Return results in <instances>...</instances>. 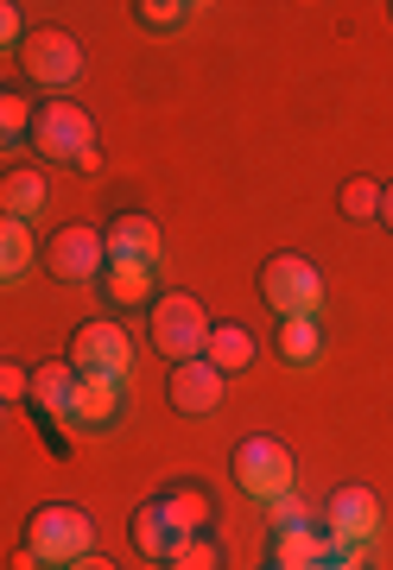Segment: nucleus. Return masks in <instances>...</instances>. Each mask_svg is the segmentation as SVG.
<instances>
[{
    "label": "nucleus",
    "mask_w": 393,
    "mask_h": 570,
    "mask_svg": "<svg viewBox=\"0 0 393 570\" xmlns=\"http://www.w3.org/2000/svg\"><path fill=\"white\" fill-rule=\"evenodd\" d=\"M45 570H70L77 558L96 551V520H89L77 501H45V508L26 513V539H20Z\"/></svg>",
    "instance_id": "obj_1"
},
{
    "label": "nucleus",
    "mask_w": 393,
    "mask_h": 570,
    "mask_svg": "<svg viewBox=\"0 0 393 570\" xmlns=\"http://www.w3.org/2000/svg\"><path fill=\"white\" fill-rule=\"evenodd\" d=\"M228 475H235V489L248 494L254 508H267V501L298 489V456L279 438H267V431H248L242 444L228 450Z\"/></svg>",
    "instance_id": "obj_2"
},
{
    "label": "nucleus",
    "mask_w": 393,
    "mask_h": 570,
    "mask_svg": "<svg viewBox=\"0 0 393 570\" xmlns=\"http://www.w3.org/2000/svg\"><path fill=\"white\" fill-rule=\"evenodd\" d=\"M32 153H39L45 165H77L96 146V115H89L83 102H70V96H45L39 108H32Z\"/></svg>",
    "instance_id": "obj_3"
},
{
    "label": "nucleus",
    "mask_w": 393,
    "mask_h": 570,
    "mask_svg": "<svg viewBox=\"0 0 393 570\" xmlns=\"http://www.w3.org/2000/svg\"><path fill=\"white\" fill-rule=\"evenodd\" d=\"M209 317L190 292H159L153 298V311H146V336H153V348L166 355V362H197L209 343Z\"/></svg>",
    "instance_id": "obj_4"
},
{
    "label": "nucleus",
    "mask_w": 393,
    "mask_h": 570,
    "mask_svg": "<svg viewBox=\"0 0 393 570\" xmlns=\"http://www.w3.org/2000/svg\"><path fill=\"white\" fill-rule=\"evenodd\" d=\"M63 362L77 367L83 381H127L134 367V336H127L115 317H83L63 343Z\"/></svg>",
    "instance_id": "obj_5"
},
{
    "label": "nucleus",
    "mask_w": 393,
    "mask_h": 570,
    "mask_svg": "<svg viewBox=\"0 0 393 570\" xmlns=\"http://www.w3.org/2000/svg\"><path fill=\"white\" fill-rule=\"evenodd\" d=\"M261 305L273 317H317L324 311V273L305 254H273L261 266Z\"/></svg>",
    "instance_id": "obj_6"
},
{
    "label": "nucleus",
    "mask_w": 393,
    "mask_h": 570,
    "mask_svg": "<svg viewBox=\"0 0 393 570\" xmlns=\"http://www.w3.org/2000/svg\"><path fill=\"white\" fill-rule=\"evenodd\" d=\"M20 70H26V82H39L45 96H63L70 82L83 77V45L70 39L63 26H32L20 39Z\"/></svg>",
    "instance_id": "obj_7"
},
{
    "label": "nucleus",
    "mask_w": 393,
    "mask_h": 570,
    "mask_svg": "<svg viewBox=\"0 0 393 570\" xmlns=\"http://www.w3.org/2000/svg\"><path fill=\"white\" fill-rule=\"evenodd\" d=\"M102 266H108V247L96 223H63L45 235V273L58 285H96Z\"/></svg>",
    "instance_id": "obj_8"
},
{
    "label": "nucleus",
    "mask_w": 393,
    "mask_h": 570,
    "mask_svg": "<svg viewBox=\"0 0 393 570\" xmlns=\"http://www.w3.org/2000/svg\"><path fill=\"white\" fill-rule=\"evenodd\" d=\"M324 532H331L343 551H369L374 532H381V494L362 489V482L331 489V501H324Z\"/></svg>",
    "instance_id": "obj_9"
},
{
    "label": "nucleus",
    "mask_w": 393,
    "mask_h": 570,
    "mask_svg": "<svg viewBox=\"0 0 393 570\" xmlns=\"http://www.w3.org/2000/svg\"><path fill=\"white\" fill-rule=\"evenodd\" d=\"M223 393H228V374H216L204 355H197V362H171L166 400H171L178 419H209V412L223 406Z\"/></svg>",
    "instance_id": "obj_10"
},
{
    "label": "nucleus",
    "mask_w": 393,
    "mask_h": 570,
    "mask_svg": "<svg viewBox=\"0 0 393 570\" xmlns=\"http://www.w3.org/2000/svg\"><path fill=\"white\" fill-rule=\"evenodd\" d=\"M77 387H83V374L70 362H39L32 367V412H39V425H63L70 431V419H77Z\"/></svg>",
    "instance_id": "obj_11"
},
{
    "label": "nucleus",
    "mask_w": 393,
    "mask_h": 570,
    "mask_svg": "<svg viewBox=\"0 0 393 570\" xmlns=\"http://www.w3.org/2000/svg\"><path fill=\"white\" fill-rule=\"evenodd\" d=\"M102 247H108V261H146V266H159L166 235H159V223H153L146 209H115V216L102 223Z\"/></svg>",
    "instance_id": "obj_12"
},
{
    "label": "nucleus",
    "mask_w": 393,
    "mask_h": 570,
    "mask_svg": "<svg viewBox=\"0 0 393 570\" xmlns=\"http://www.w3.org/2000/svg\"><path fill=\"white\" fill-rule=\"evenodd\" d=\"M331 558H350V551L324 532V520H311L298 532H273V546H267L273 570H317V564H331Z\"/></svg>",
    "instance_id": "obj_13"
},
{
    "label": "nucleus",
    "mask_w": 393,
    "mask_h": 570,
    "mask_svg": "<svg viewBox=\"0 0 393 570\" xmlns=\"http://www.w3.org/2000/svg\"><path fill=\"white\" fill-rule=\"evenodd\" d=\"M96 292H102L115 311H153V298H159V266H146V261H108L102 279H96Z\"/></svg>",
    "instance_id": "obj_14"
},
{
    "label": "nucleus",
    "mask_w": 393,
    "mask_h": 570,
    "mask_svg": "<svg viewBox=\"0 0 393 570\" xmlns=\"http://www.w3.org/2000/svg\"><path fill=\"white\" fill-rule=\"evenodd\" d=\"M45 209H51V178H45L39 165H7L0 171V216L32 228Z\"/></svg>",
    "instance_id": "obj_15"
},
{
    "label": "nucleus",
    "mask_w": 393,
    "mask_h": 570,
    "mask_svg": "<svg viewBox=\"0 0 393 570\" xmlns=\"http://www.w3.org/2000/svg\"><path fill=\"white\" fill-rule=\"evenodd\" d=\"M127 412V381H83L77 387V419L70 431H115Z\"/></svg>",
    "instance_id": "obj_16"
},
{
    "label": "nucleus",
    "mask_w": 393,
    "mask_h": 570,
    "mask_svg": "<svg viewBox=\"0 0 393 570\" xmlns=\"http://www.w3.org/2000/svg\"><path fill=\"white\" fill-rule=\"evenodd\" d=\"M254 355H261V343H254V330L248 324H209V343H204V362L216 367V374H228V381H235V374H248L254 367Z\"/></svg>",
    "instance_id": "obj_17"
},
{
    "label": "nucleus",
    "mask_w": 393,
    "mask_h": 570,
    "mask_svg": "<svg viewBox=\"0 0 393 570\" xmlns=\"http://www.w3.org/2000/svg\"><path fill=\"white\" fill-rule=\"evenodd\" d=\"M127 539H134V551H140L146 564H166V558H171V546H178V527L166 520L159 494H153V501H140V508L127 513Z\"/></svg>",
    "instance_id": "obj_18"
},
{
    "label": "nucleus",
    "mask_w": 393,
    "mask_h": 570,
    "mask_svg": "<svg viewBox=\"0 0 393 570\" xmlns=\"http://www.w3.org/2000/svg\"><path fill=\"white\" fill-rule=\"evenodd\" d=\"M159 508H166V520L178 527V539H190V532H209L216 494H209L204 482H171V489H159Z\"/></svg>",
    "instance_id": "obj_19"
},
{
    "label": "nucleus",
    "mask_w": 393,
    "mask_h": 570,
    "mask_svg": "<svg viewBox=\"0 0 393 570\" xmlns=\"http://www.w3.org/2000/svg\"><path fill=\"white\" fill-rule=\"evenodd\" d=\"M273 348H279V362L286 367H317V355H324V330H317V317H279Z\"/></svg>",
    "instance_id": "obj_20"
},
{
    "label": "nucleus",
    "mask_w": 393,
    "mask_h": 570,
    "mask_svg": "<svg viewBox=\"0 0 393 570\" xmlns=\"http://www.w3.org/2000/svg\"><path fill=\"white\" fill-rule=\"evenodd\" d=\"M39 261V242H32V228L13 223V216H0V285H20Z\"/></svg>",
    "instance_id": "obj_21"
},
{
    "label": "nucleus",
    "mask_w": 393,
    "mask_h": 570,
    "mask_svg": "<svg viewBox=\"0 0 393 570\" xmlns=\"http://www.w3.org/2000/svg\"><path fill=\"white\" fill-rule=\"evenodd\" d=\"M159 570H228V551L216 532H190V539H178L171 546V558Z\"/></svg>",
    "instance_id": "obj_22"
},
{
    "label": "nucleus",
    "mask_w": 393,
    "mask_h": 570,
    "mask_svg": "<svg viewBox=\"0 0 393 570\" xmlns=\"http://www.w3.org/2000/svg\"><path fill=\"white\" fill-rule=\"evenodd\" d=\"M32 96H26V89H7V82H0V153H13V146H26L32 140Z\"/></svg>",
    "instance_id": "obj_23"
},
{
    "label": "nucleus",
    "mask_w": 393,
    "mask_h": 570,
    "mask_svg": "<svg viewBox=\"0 0 393 570\" xmlns=\"http://www.w3.org/2000/svg\"><path fill=\"white\" fill-rule=\"evenodd\" d=\"M127 13L140 20V32H159V39H166V32H185V26H190L197 0H134Z\"/></svg>",
    "instance_id": "obj_24"
},
{
    "label": "nucleus",
    "mask_w": 393,
    "mask_h": 570,
    "mask_svg": "<svg viewBox=\"0 0 393 570\" xmlns=\"http://www.w3.org/2000/svg\"><path fill=\"white\" fill-rule=\"evenodd\" d=\"M336 209H343L350 223H374V216H381V184H374V178H343Z\"/></svg>",
    "instance_id": "obj_25"
},
{
    "label": "nucleus",
    "mask_w": 393,
    "mask_h": 570,
    "mask_svg": "<svg viewBox=\"0 0 393 570\" xmlns=\"http://www.w3.org/2000/svg\"><path fill=\"white\" fill-rule=\"evenodd\" d=\"M267 520H273V532H298V527H311V508L298 494H279V501H267Z\"/></svg>",
    "instance_id": "obj_26"
},
{
    "label": "nucleus",
    "mask_w": 393,
    "mask_h": 570,
    "mask_svg": "<svg viewBox=\"0 0 393 570\" xmlns=\"http://www.w3.org/2000/svg\"><path fill=\"white\" fill-rule=\"evenodd\" d=\"M26 393H32V367H26V362H7V355H0V400L13 406V400H26Z\"/></svg>",
    "instance_id": "obj_27"
},
{
    "label": "nucleus",
    "mask_w": 393,
    "mask_h": 570,
    "mask_svg": "<svg viewBox=\"0 0 393 570\" xmlns=\"http://www.w3.org/2000/svg\"><path fill=\"white\" fill-rule=\"evenodd\" d=\"M20 39H26L20 7H13V0H0V51H20Z\"/></svg>",
    "instance_id": "obj_28"
},
{
    "label": "nucleus",
    "mask_w": 393,
    "mask_h": 570,
    "mask_svg": "<svg viewBox=\"0 0 393 570\" xmlns=\"http://www.w3.org/2000/svg\"><path fill=\"white\" fill-rule=\"evenodd\" d=\"M374 223H381V228L393 235V184H381V216H374Z\"/></svg>",
    "instance_id": "obj_29"
},
{
    "label": "nucleus",
    "mask_w": 393,
    "mask_h": 570,
    "mask_svg": "<svg viewBox=\"0 0 393 570\" xmlns=\"http://www.w3.org/2000/svg\"><path fill=\"white\" fill-rule=\"evenodd\" d=\"M70 171H83V178H89V171H102V146H89V153H83V159H77V165H70Z\"/></svg>",
    "instance_id": "obj_30"
},
{
    "label": "nucleus",
    "mask_w": 393,
    "mask_h": 570,
    "mask_svg": "<svg viewBox=\"0 0 393 570\" xmlns=\"http://www.w3.org/2000/svg\"><path fill=\"white\" fill-rule=\"evenodd\" d=\"M70 570H115V564H108L102 551H89V558H77V564H70Z\"/></svg>",
    "instance_id": "obj_31"
},
{
    "label": "nucleus",
    "mask_w": 393,
    "mask_h": 570,
    "mask_svg": "<svg viewBox=\"0 0 393 570\" xmlns=\"http://www.w3.org/2000/svg\"><path fill=\"white\" fill-rule=\"evenodd\" d=\"M317 570H362V551H350V558H331V564H317Z\"/></svg>",
    "instance_id": "obj_32"
},
{
    "label": "nucleus",
    "mask_w": 393,
    "mask_h": 570,
    "mask_svg": "<svg viewBox=\"0 0 393 570\" xmlns=\"http://www.w3.org/2000/svg\"><path fill=\"white\" fill-rule=\"evenodd\" d=\"M13 570H45V564H39V558H32L26 546H20V551H13Z\"/></svg>",
    "instance_id": "obj_33"
},
{
    "label": "nucleus",
    "mask_w": 393,
    "mask_h": 570,
    "mask_svg": "<svg viewBox=\"0 0 393 570\" xmlns=\"http://www.w3.org/2000/svg\"><path fill=\"white\" fill-rule=\"evenodd\" d=\"M0 425H7V400H0Z\"/></svg>",
    "instance_id": "obj_34"
},
{
    "label": "nucleus",
    "mask_w": 393,
    "mask_h": 570,
    "mask_svg": "<svg viewBox=\"0 0 393 570\" xmlns=\"http://www.w3.org/2000/svg\"><path fill=\"white\" fill-rule=\"evenodd\" d=\"M261 570H273V564H261Z\"/></svg>",
    "instance_id": "obj_35"
},
{
    "label": "nucleus",
    "mask_w": 393,
    "mask_h": 570,
    "mask_svg": "<svg viewBox=\"0 0 393 570\" xmlns=\"http://www.w3.org/2000/svg\"><path fill=\"white\" fill-rule=\"evenodd\" d=\"M387 13H393V7H387Z\"/></svg>",
    "instance_id": "obj_36"
}]
</instances>
